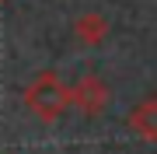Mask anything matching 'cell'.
Here are the masks:
<instances>
[{
	"mask_svg": "<svg viewBox=\"0 0 157 154\" xmlns=\"http://www.w3.org/2000/svg\"><path fill=\"white\" fill-rule=\"evenodd\" d=\"M25 109H28L39 123L49 126V123H56L70 109V88L63 84V77L56 70H42V74H35V81L25 88Z\"/></svg>",
	"mask_w": 157,
	"mask_h": 154,
	"instance_id": "6da1fadb",
	"label": "cell"
},
{
	"mask_svg": "<svg viewBox=\"0 0 157 154\" xmlns=\"http://www.w3.org/2000/svg\"><path fill=\"white\" fill-rule=\"evenodd\" d=\"M108 98H112V91L98 74H84L70 88V105H77L84 116H101L108 109Z\"/></svg>",
	"mask_w": 157,
	"mask_h": 154,
	"instance_id": "7a4b0ae2",
	"label": "cell"
},
{
	"mask_svg": "<svg viewBox=\"0 0 157 154\" xmlns=\"http://www.w3.org/2000/svg\"><path fill=\"white\" fill-rule=\"evenodd\" d=\"M126 123L140 133V140H157V102L154 98H143V102L126 116Z\"/></svg>",
	"mask_w": 157,
	"mask_h": 154,
	"instance_id": "3957f363",
	"label": "cell"
},
{
	"mask_svg": "<svg viewBox=\"0 0 157 154\" xmlns=\"http://www.w3.org/2000/svg\"><path fill=\"white\" fill-rule=\"evenodd\" d=\"M73 35H77L84 46H98V42L108 35V21L101 14H80L77 21H73Z\"/></svg>",
	"mask_w": 157,
	"mask_h": 154,
	"instance_id": "277c9868",
	"label": "cell"
}]
</instances>
